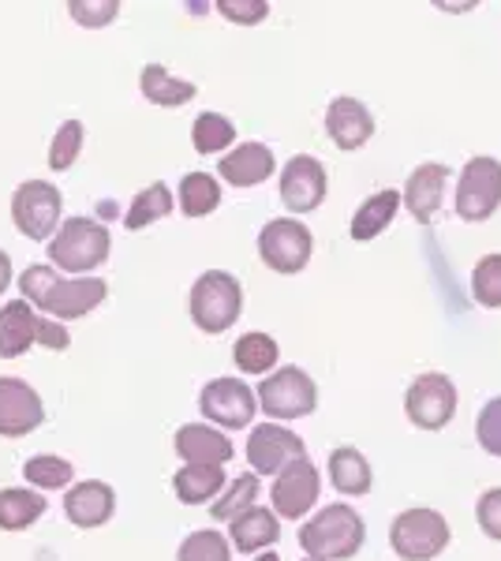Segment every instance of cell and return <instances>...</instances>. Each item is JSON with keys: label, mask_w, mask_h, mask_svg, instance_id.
Listing matches in <instances>:
<instances>
[{"label": "cell", "mask_w": 501, "mask_h": 561, "mask_svg": "<svg viewBox=\"0 0 501 561\" xmlns=\"http://www.w3.org/2000/svg\"><path fill=\"white\" fill-rule=\"evenodd\" d=\"M177 454L184 465H214L225 468L232 460V442L229 434H221L217 427H206V423H187V427L177 431Z\"/></svg>", "instance_id": "d6986e66"}, {"label": "cell", "mask_w": 501, "mask_h": 561, "mask_svg": "<svg viewBox=\"0 0 501 561\" xmlns=\"http://www.w3.org/2000/svg\"><path fill=\"white\" fill-rule=\"evenodd\" d=\"M445 180H449V169H445V165H434V161L419 165L415 173L408 176V184H405V206H408V214H412L415 221H423V225H426L434 214L442 210Z\"/></svg>", "instance_id": "44dd1931"}, {"label": "cell", "mask_w": 501, "mask_h": 561, "mask_svg": "<svg viewBox=\"0 0 501 561\" xmlns=\"http://www.w3.org/2000/svg\"><path fill=\"white\" fill-rule=\"evenodd\" d=\"M169 214H172V192L166 184H150L147 192H139L132 198V206H127V214H124V229L139 232Z\"/></svg>", "instance_id": "f546056e"}, {"label": "cell", "mask_w": 501, "mask_h": 561, "mask_svg": "<svg viewBox=\"0 0 501 561\" xmlns=\"http://www.w3.org/2000/svg\"><path fill=\"white\" fill-rule=\"evenodd\" d=\"M254 561H281L277 554H273V550H262V554L259 558H254Z\"/></svg>", "instance_id": "b9f144b4"}, {"label": "cell", "mask_w": 501, "mask_h": 561, "mask_svg": "<svg viewBox=\"0 0 501 561\" xmlns=\"http://www.w3.org/2000/svg\"><path fill=\"white\" fill-rule=\"evenodd\" d=\"M476 520H479L482 536H490L494 542H501V486H494V491H487V494L479 497Z\"/></svg>", "instance_id": "ab89813d"}, {"label": "cell", "mask_w": 501, "mask_h": 561, "mask_svg": "<svg viewBox=\"0 0 501 561\" xmlns=\"http://www.w3.org/2000/svg\"><path fill=\"white\" fill-rule=\"evenodd\" d=\"M79 150H83V124L64 121L57 128V135H53V142H49V169H57V173L71 169L79 158Z\"/></svg>", "instance_id": "e575fe53"}, {"label": "cell", "mask_w": 501, "mask_h": 561, "mask_svg": "<svg viewBox=\"0 0 501 561\" xmlns=\"http://www.w3.org/2000/svg\"><path fill=\"white\" fill-rule=\"evenodd\" d=\"M187 311H191V322L203 333H225L229 325H236V319H240V311H243L240 280L232 274H225V270H206V274L191 285Z\"/></svg>", "instance_id": "277c9868"}, {"label": "cell", "mask_w": 501, "mask_h": 561, "mask_svg": "<svg viewBox=\"0 0 501 561\" xmlns=\"http://www.w3.org/2000/svg\"><path fill=\"white\" fill-rule=\"evenodd\" d=\"M330 479H333V486L341 494L360 497V494L371 491V483H375V472H371L367 457H363L360 449L341 446V449H333V454H330Z\"/></svg>", "instance_id": "d4e9b609"}, {"label": "cell", "mask_w": 501, "mask_h": 561, "mask_svg": "<svg viewBox=\"0 0 501 561\" xmlns=\"http://www.w3.org/2000/svg\"><path fill=\"white\" fill-rule=\"evenodd\" d=\"M273 165H277V161H273L266 142H240L232 153H225L217 173L232 187H254L273 176Z\"/></svg>", "instance_id": "ffe728a7"}, {"label": "cell", "mask_w": 501, "mask_h": 561, "mask_svg": "<svg viewBox=\"0 0 501 561\" xmlns=\"http://www.w3.org/2000/svg\"><path fill=\"white\" fill-rule=\"evenodd\" d=\"M42 314L26 300H12L0 307V356L15 359L42 341Z\"/></svg>", "instance_id": "ac0fdd59"}, {"label": "cell", "mask_w": 501, "mask_h": 561, "mask_svg": "<svg viewBox=\"0 0 501 561\" xmlns=\"http://www.w3.org/2000/svg\"><path fill=\"white\" fill-rule=\"evenodd\" d=\"M304 561H315V558H304Z\"/></svg>", "instance_id": "7bdbcfd3"}, {"label": "cell", "mask_w": 501, "mask_h": 561, "mask_svg": "<svg viewBox=\"0 0 501 561\" xmlns=\"http://www.w3.org/2000/svg\"><path fill=\"white\" fill-rule=\"evenodd\" d=\"M397 210H400V192L371 195L367 203H360V210L352 217V240H360V243L375 240L378 232H386L389 225H394Z\"/></svg>", "instance_id": "484cf974"}, {"label": "cell", "mask_w": 501, "mask_h": 561, "mask_svg": "<svg viewBox=\"0 0 501 561\" xmlns=\"http://www.w3.org/2000/svg\"><path fill=\"white\" fill-rule=\"evenodd\" d=\"M177 561H232V547L221 531L203 528V531H191V536L180 542Z\"/></svg>", "instance_id": "836d02e7"}, {"label": "cell", "mask_w": 501, "mask_h": 561, "mask_svg": "<svg viewBox=\"0 0 501 561\" xmlns=\"http://www.w3.org/2000/svg\"><path fill=\"white\" fill-rule=\"evenodd\" d=\"M116 513V491L102 479H87V483H71L64 491V517L76 528H102Z\"/></svg>", "instance_id": "2e32d148"}, {"label": "cell", "mask_w": 501, "mask_h": 561, "mask_svg": "<svg viewBox=\"0 0 501 561\" xmlns=\"http://www.w3.org/2000/svg\"><path fill=\"white\" fill-rule=\"evenodd\" d=\"M389 547L405 561H431L449 547V524L434 510H408L389 528Z\"/></svg>", "instance_id": "52a82bcc"}, {"label": "cell", "mask_w": 501, "mask_h": 561, "mask_svg": "<svg viewBox=\"0 0 501 561\" xmlns=\"http://www.w3.org/2000/svg\"><path fill=\"white\" fill-rule=\"evenodd\" d=\"M281 203L288 214H311L326 198V169L311 153H296L285 169H281Z\"/></svg>", "instance_id": "5bb4252c"}, {"label": "cell", "mask_w": 501, "mask_h": 561, "mask_svg": "<svg viewBox=\"0 0 501 561\" xmlns=\"http://www.w3.org/2000/svg\"><path fill=\"white\" fill-rule=\"evenodd\" d=\"M363 536H367V528L352 505H326L299 528V547L315 561H344L360 554Z\"/></svg>", "instance_id": "7a4b0ae2"}, {"label": "cell", "mask_w": 501, "mask_h": 561, "mask_svg": "<svg viewBox=\"0 0 501 561\" xmlns=\"http://www.w3.org/2000/svg\"><path fill=\"white\" fill-rule=\"evenodd\" d=\"M277 356H281V348L270 333H243L232 345V359L243 375H270V370L277 367Z\"/></svg>", "instance_id": "83f0119b"}, {"label": "cell", "mask_w": 501, "mask_h": 561, "mask_svg": "<svg viewBox=\"0 0 501 561\" xmlns=\"http://www.w3.org/2000/svg\"><path fill=\"white\" fill-rule=\"evenodd\" d=\"M64 198L57 184H45V180H26L15 187L12 195V221L26 240L45 243L53 240V232L60 229Z\"/></svg>", "instance_id": "8992f818"}, {"label": "cell", "mask_w": 501, "mask_h": 561, "mask_svg": "<svg viewBox=\"0 0 501 561\" xmlns=\"http://www.w3.org/2000/svg\"><path fill=\"white\" fill-rule=\"evenodd\" d=\"M254 497H259V476L243 472L240 479L225 483V491L214 497V510H209V517H214V520L240 517L243 510H251V505H254Z\"/></svg>", "instance_id": "d6a6232c"}, {"label": "cell", "mask_w": 501, "mask_h": 561, "mask_svg": "<svg viewBox=\"0 0 501 561\" xmlns=\"http://www.w3.org/2000/svg\"><path fill=\"white\" fill-rule=\"evenodd\" d=\"M139 87H143V98H147V102H153V105H166V108L187 105L191 98L198 94L195 83H187V79L169 76V68H161V65H147V68H143Z\"/></svg>", "instance_id": "4316f807"}, {"label": "cell", "mask_w": 501, "mask_h": 561, "mask_svg": "<svg viewBox=\"0 0 501 561\" xmlns=\"http://www.w3.org/2000/svg\"><path fill=\"white\" fill-rule=\"evenodd\" d=\"M277 513L262 510V505H251V510H243L240 517L229 520V547H236L240 554H254V550L262 554V550H270L277 542Z\"/></svg>", "instance_id": "7402d4cb"}, {"label": "cell", "mask_w": 501, "mask_h": 561, "mask_svg": "<svg viewBox=\"0 0 501 561\" xmlns=\"http://www.w3.org/2000/svg\"><path fill=\"white\" fill-rule=\"evenodd\" d=\"M45 510H49L45 494L31 491V486H8V491H0V531L31 528V524L42 520Z\"/></svg>", "instance_id": "cb8c5ba5"}, {"label": "cell", "mask_w": 501, "mask_h": 561, "mask_svg": "<svg viewBox=\"0 0 501 561\" xmlns=\"http://www.w3.org/2000/svg\"><path fill=\"white\" fill-rule=\"evenodd\" d=\"M109 248H113V237L102 221L94 217H68L49 240V262L60 274H87L98 270L109 259Z\"/></svg>", "instance_id": "3957f363"}, {"label": "cell", "mask_w": 501, "mask_h": 561, "mask_svg": "<svg viewBox=\"0 0 501 561\" xmlns=\"http://www.w3.org/2000/svg\"><path fill=\"white\" fill-rule=\"evenodd\" d=\"M326 131H330L333 147L360 150L375 135V116L360 98H337V102H330V113H326Z\"/></svg>", "instance_id": "e0dca14e"}, {"label": "cell", "mask_w": 501, "mask_h": 561, "mask_svg": "<svg viewBox=\"0 0 501 561\" xmlns=\"http://www.w3.org/2000/svg\"><path fill=\"white\" fill-rule=\"evenodd\" d=\"M23 479L31 483V491H68L76 483V468L71 460L64 457H53V454H38L23 465Z\"/></svg>", "instance_id": "f1b7e54d"}, {"label": "cell", "mask_w": 501, "mask_h": 561, "mask_svg": "<svg viewBox=\"0 0 501 561\" xmlns=\"http://www.w3.org/2000/svg\"><path fill=\"white\" fill-rule=\"evenodd\" d=\"M304 460V438L277 423H259L248 438V465L254 476H281L288 465Z\"/></svg>", "instance_id": "7c38bea8"}, {"label": "cell", "mask_w": 501, "mask_h": 561, "mask_svg": "<svg viewBox=\"0 0 501 561\" xmlns=\"http://www.w3.org/2000/svg\"><path fill=\"white\" fill-rule=\"evenodd\" d=\"M405 412L419 431H442L445 423L457 412V386L449 382L439 370H426L408 386Z\"/></svg>", "instance_id": "30bf717a"}, {"label": "cell", "mask_w": 501, "mask_h": 561, "mask_svg": "<svg viewBox=\"0 0 501 561\" xmlns=\"http://www.w3.org/2000/svg\"><path fill=\"white\" fill-rule=\"evenodd\" d=\"M45 423V404L38 389L23 378H0V438H23Z\"/></svg>", "instance_id": "4fadbf2b"}, {"label": "cell", "mask_w": 501, "mask_h": 561, "mask_svg": "<svg viewBox=\"0 0 501 561\" xmlns=\"http://www.w3.org/2000/svg\"><path fill=\"white\" fill-rule=\"evenodd\" d=\"M191 142L198 153H221L236 142V124L221 113H198L191 124Z\"/></svg>", "instance_id": "1f68e13d"}, {"label": "cell", "mask_w": 501, "mask_h": 561, "mask_svg": "<svg viewBox=\"0 0 501 561\" xmlns=\"http://www.w3.org/2000/svg\"><path fill=\"white\" fill-rule=\"evenodd\" d=\"M273 513H281L285 520H299L307 510L318 502V472L311 460H296V465H288L285 472L277 476V483H273Z\"/></svg>", "instance_id": "9a60e30c"}, {"label": "cell", "mask_w": 501, "mask_h": 561, "mask_svg": "<svg viewBox=\"0 0 501 561\" xmlns=\"http://www.w3.org/2000/svg\"><path fill=\"white\" fill-rule=\"evenodd\" d=\"M68 12H71V20H76L79 26L98 31V26H109L116 20V12H121V0H71Z\"/></svg>", "instance_id": "8d00e7d4"}, {"label": "cell", "mask_w": 501, "mask_h": 561, "mask_svg": "<svg viewBox=\"0 0 501 561\" xmlns=\"http://www.w3.org/2000/svg\"><path fill=\"white\" fill-rule=\"evenodd\" d=\"M476 438H479V446L487 449V454L501 457V397H494V401H487L479 409Z\"/></svg>", "instance_id": "74e56055"}, {"label": "cell", "mask_w": 501, "mask_h": 561, "mask_svg": "<svg viewBox=\"0 0 501 561\" xmlns=\"http://www.w3.org/2000/svg\"><path fill=\"white\" fill-rule=\"evenodd\" d=\"M217 12H221L229 23L251 26V23H262V20H266V15H270V4H266V0H217Z\"/></svg>", "instance_id": "f35d334b"}, {"label": "cell", "mask_w": 501, "mask_h": 561, "mask_svg": "<svg viewBox=\"0 0 501 561\" xmlns=\"http://www.w3.org/2000/svg\"><path fill=\"white\" fill-rule=\"evenodd\" d=\"M315 237L296 217H277L259 232V255L273 274H299L311 262Z\"/></svg>", "instance_id": "ba28073f"}, {"label": "cell", "mask_w": 501, "mask_h": 561, "mask_svg": "<svg viewBox=\"0 0 501 561\" xmlns=\"http://www.w3.org/2000/svg\"><path fill=\"white\" fill-rule=\"evenodd\" d=\"M20 288H23V300L34 311L49 314L53 322L83 319L94 307H102L109 296V285L102 277H60L45 262H34V266L23 270Z\"/></svg>", "instance_id": "6da1fadb"}, {"label": "cell", "mask_w": 501, "mask_h": 561, "mask_svg": "<svg viewBox=\"0 0 501 561\" xmlns=\"http://www.w3.org/2000/svg\"><path fill=\"white\" fill-rule=\"evenodd\" d=\"M225 468H214V465H184L177 476H172V491L184 505H203V502H214L217 494L225 491Z\"/></svg>", "instance_id": "603a6c76"}, {"label": "cell", "mask_w": 501, "mask_h": 561, "mask_svg": "<svg viewBox=\"0 0 501 561\" xmlns=\"http://www.w3.org/2000/svg\"><path fill=\"white\" fill-rule=\"evenodd\" d=\"M198 409L209 423L225 431H240L248 427L259 412V401H254V389L240 378H214V382L203 386V397H198Z\"/></svg>", "instance_id": "8fae6325"}, {"label": "cell", "mask_w": 501, "mask_h": 561, "mask_svg": "<svg viewBox=\"0 0 501 561\" xmlns=\"http://www.w3.org/2000/svg\"><path fill=\"white\" fill-rule=\"evenodd\" d=\"M254 401L270 420H299V415H311L318 404V386L311 375L299 367H277L262 378V386L254 389Z\"/></svg>", "instance_id": "5b68a950"}, {"label": "cell", "mask_w": 501, "mask_h": 561, "mask_svg": "<svg viewBox=\"0 0 501 561\" xmlns=\"http://www.w3.org/2000/svg\"><path fill=\"white\" fill-rule=\"evenodd\" d=\"M501 206V161L494 158H471L460 169L457 184V214L460 221H487Z\"/></svg>", "instance_id": "9c48e42d"}, {"label": "cell", "mask_w": 501, "mask_h": 561, "mask_svg": "<svg viewBox=\"0 0 501 561\" xmlns=\"http://www.w3.org/2000/svg\"><path fill=\"white\" fill-rule=\"evenodd\" d=\"M12 285V259H8V251H0V293Z\"/></svg>", "instance_id": "60d3db41"}, {"label": "cell", "mask_w": 501, "mask_h": 561, "mask_svg": "<svg viewBox=\"0 0 501 561\" xmlns=\"http://www.w3.org/2000/svg\"><path fill=\"white\" fill-rule=\"evenodd\" d=\"M221 203V184L209 173H187L180 180V210L187 217H206Z\"/></svg>", "instance_id": "4dcf8cb0"}, {"label": "cell", "mask_w": 501, "mask_h": 561, "mask_svg": "<svg viewBox=\"0 0 501 561\" xmlns=\"http://www.w3.org/2000/svg\"><path fill=\"white\" fill-rule=\"evenodd\" d=\"M471 296L482 307H501V255L479 259V266L471 270Z\"/></svg>", "instance_id": "d590c367"}]
</instances>
